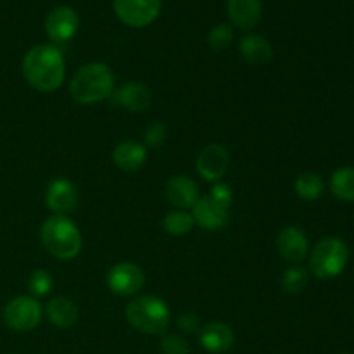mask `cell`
<instances>
[{"label":"cell","instance_id":"cell-17","mask_svg":"<svg viewBox=\"0 0 354 354\" xmlns=\"http://www.w3.org/2000/svg\"><path fill=\"white\" fill-rule=\"evenodd\" d=\"M235 335L230 325L223 322H209L199 330V342L207 353H227L234 346Z\"/></svg>","mask_w":354,"mask_h":354},{"label":"cell","instance_id":"cell-11","mask_svg":"<svg viewBox=\"0 0 354 354\" xmlns=\"http://www.w3.org/2000/svg\"><path fill=\"white\" fill-rule=\"evenodd\" d=\"M230 165V152L220 144H211L197 156V173L206 182H220Z\"/></svg>","mask_w":354,"mask_h":354},{"label":"cell","instance_id":"cell-13","mask_svg":"<svg viewBox=\"0 0 354 354\" xmlns=\"http://www.w3.org/2000/svg\"><path fill=\"white\" fill-rule=\"evenodd\" d=\"M277 251L286 261L301 263L310 251V241L301 228L286 227L277 235Z\"/></svg>","mask_w":354,"mask_h":354},{"label":"cell","instance_id":"cell-9","mask_svg":"<svg viewBox=\"0 0 354 354\" xmlns=\"http://www.w3.org/2000/svg\"><path fill=\"white\" fill-rule=\"evenodd\" d=\"M80 28V16L73 7L59 6L45 17V31L52 45L66 44L76 35Z\"/></svg>","mask_w":354,"mask_h":354},{"label":"cell","instance_id":"cell-21","mask_svg":"<svg viewBox=\"0 0 354 354\" xmlns=\"http://www.w3.org/2000/svg\"><path fill=\"white\" fill-rule=\"evenodd\" d=\"M330 190L334 197L344 203H354V168L344 166L332 173Z\"/></svg>","mask_w":354,"mask_h":354},{"label":"cell","instance_id":"cell-18","mask_svg":"<svg viewBox=\"0 0 354 354\" xmlns=\"http://www.w3.org/2000/svg\"><path fill=\"white\" fill-rule=\"evenodd\" d=\"M113 161L123 171H138L147 161V149L135 140H123L114 147Z\"/></svg>","mask_w":354,"mask_h":354},{"label":"cell","instance_id":"cell-2","mask_svg":"<svg viewBox=\"0 0 354 354\" xmlns=\"http://www.w3.org/2000/svg\"><path fill=\"white\" fill-rule=\"evenodd\" d=\"M116 86L113 69L104 62H86L73 76L69 83V93L83 106L102 102L111 99Z\"/></svg>","mask_w":354,"mask_h":354},{"label":"cell","instance_id":"cell-12","mask_svg":"<svg viewBox=\"0 0 354 354\" xmlns=\"http://www.w3.org/2000/svg\"><path fill=\"white\" fill-rule=\"evenodd\" d=\"M114 106L121 107L130 113H142V111L149 109L152 100L151 88L140 82H128L123 83L120 88H114L113 95Z\"/></svg>","mask_w":354,"mask_h":354},{"label":"cell","instance_id":"cell-25","mask_svg":"<svg viewBox=\"0 0 354 354\" xmlns=\"http://www.w3.org/2000/svg\"><path fill=\"white\" fill-rule=\"evenodd\" d=\"M234 40V30H232L230 24L221 23L216 26L211 28V31L207 33V44L211 45V48L214 50H225L228 45Z\"/></svg>","mask_w":354,"mask_h":354},{"label":"cell","instance_id":"cell-5","mask_svg":"<svg viewBox=\"0 0 354 354\" xmlns=\"http://www.w3.org/2000/svg\"><path fill=\"white\" fill-rule=\"evenodd\" d=\"M349 261V249L337 237L322 239L310 252V270L317 279H335L344 272Z\"/></svg>","mask_w":354,"mask_h":354},{"label":"cell","instance_id":"cell-3","mask_svg":"<svg viewBox=\"0 0 354 354\" xmlns=\"http://www.w3.org/2000/svg\"><path fill=\"white\" fill-rule=\"evenodd\" d=\"M40 239L48 254L57 259H73L80 254L83 245L80 228L73 220L62 214L47 218L40 228Z\"/></svg>","mask_w":354,"mask_h":354},{"label":"cell","instance_id":"cell-28","mask_svg":"<svg viewBox=\"0 0 354 354\" xmlns=\"http://www.w3.org/2000/svg\"><path fill=\"white\" fill-rule=\"evenodd\" d=\"M161 351L162 354H189L190 348L187 341L180 335L169 334L161 339Z\"/></svg>","mask_w":354,"mask_h":354},{"label":"cell","instance_id":"cell-15","mask_svg":"<svg viewBox=\"0 0 354 354\" xmlns=\"http://www.w3.org/2000/svg\"><path fill=\"white\" fill-rule=\"evenodd\" d=\"M228 213H230L228 207L221 206L220 203L211 199L209 196L201 197L196 206L192 207V218L196 225L209 232L223 228L228 221Z\"/></svg>","mask_w":354,"mask_h":354},{"label":"cell","instance_id":"cell-23","mask_svg":"<svg viewBox=\"0 0 354 354\" xmlns=\"http://www.w3.org/2000/svg\"><path fill=\"white\" fill-rule=\"evenodd\" d=\"M196 221H194L192 213H187L183 209H173L162 220V227L168 232L169 235H175V237H183V235L190 234V230L194 228Z\"/></svg>","mask_w":354,"mask_h":354},{"label":"cell","instance_id":"cell-30","mask_svg":"<svg viewBox=\"0 0 354 354\" xmlns=\"http://www.w3.org/2000/svg\"><path fill=\"white\" fill-rule=\"evenodd\" d=\"M178 327L185 334H197L201 330V320L196 313H182L178 317Z\"/></svg>","mask_w":354,"mask_h":354},{"label":"cell","instance_id":"cell-26","mask_svg":"<svg viewBox=\"0 0 354 354\" xmlns=\"http://www.w3.org/2000/svg\"><path fill=\"white\" fill-rule=\"evenodd\" d=\"M52 283L54 282H52V277L47 270H35L28 279V289L33 296L41 297L50 292Z\"/></svg>","mask_w":354,"mask_h":354},{"label":"cell","instance_id":"cell-16","mask_svg":"<svg viewBox=\"0 0 354 354\" xmlns=\"http://www.w3.org/2000/svg\"><path fill=\"white\" fill-rule=\"evenodd\" d=\"M228 19L239 30H252L261 23L263 2L261 0H228Z\"/></svg>","mask_w":354,"mask_h":354},{"label":"cell","instance_id":"cell-1","mask_svg":"<svg viewBox=\"0 0 354 354\" xmlns=\"http://www.w3.org/2000/svg\"><path fill=\"white\" fill-rule=\"evenodd\" d=\"M23 75L38 92H55L66 76V64L57 45L40 44L26 52L23 59Z\"/></svg>","mask_w":354,"mask_h":354},{"label":"cell","instance_id":"cell-20","mask_svg":"<svg viewBox=\"0 0 354 354\" xmlns=\"http://www.w3.org/2000/svg\"><path fill=\"white\" fill-rule=\"evenodd\" d=\"M45 317L54 327L57 328H71L78 322L80 311L76 304L68 297H52L45 306Z\"/></svg>","mask_w":354,"mask_h":354},{"label":"cell","instance_id":"cell-22","mask_svg":"<svg viewBox=\"0 0 354 354\" xmlns=\"http://www.w3.org/2000/svg\"><path fill=\"white\" fill-rule=\"evenodd\" d=\"M296 194L304 201H317L324 196L325 183L318 173L306 171L303 175L297 176L296 183H294Z\"/></svg>","mask_w":354,"mask_h":354},{"label":"cell","instance_id":"cell-7","mask_svg":"<svg viewBox=\"0 0 354 354\" xmlns=\"http://www.w3.org/2000/svg\"><path fill=\"white\" fill-rule=\"evenodd\" d=\"M161 0H114L118 19L130 28H145L161 14Z\"/></svg>","mask_w":354,"mask_h":354},{"label":"cell","instance_id":"cell-8","mask_svg":"<svg viewBox=\"0 0 354 354\" xmlns=\"http://www.w3.org/2000/svg\"><path fill=\"white\" fill-rule=\"evenodd\" d=\"M107 287L113 294L123 297L135 296L145 286V275L140 266L130 261H121L107 272Z\"/></svg>","mask_w":354,"mask_h":354},{"label":"cell","instance_id":"cell-29","mask_svg":"<svg viewBox=\"0 0 354 354\" xmlns=\"http://www.w3.org/2000/svg\"><path fill=\"white\" fill-rule=\"evenodd\" d=\"M207 196H209L211 199L216 201V203H220L221 206L228 207V209H230L232 203H234V192H232L230 185L223 182L214 183L213 189H211V192L207 194Z\"/></svg>","mask_w":354,"mask_h":354},{"label":"cell","instance_id":"cell-4","mask_svg":"<svg viewBox=\"0 0 354 354\" xmlns=\"http://www.w3.org/2000/svg\"><path fill=\"white\" fill-rule=\"evenodd\" d=\"M127 320L135 330L149 335H161L168 328L171 311L165 299L158 296H140L130 301L124 310Z\"/></svg>","mask_w":354,"mask_h":354},{"label":"cell","instance_id":"cell-24","mask_svg":"<svg viewBox=\"0 0 354 354\" xmlns=\"http://www.w3.org/2000/svg\"><path fill=\"white\" fill-rule=\"evenodd\" d=\"M308 286V272L301 266H290L282 275V287L287 294H299Z\"/></svg>","mask_w":354,"mask_h":354},{"label":"cell","instance_id":"cell-6","mask_svg":"<svg viewBox=\"0 0 354 354\" xmlns=\"http://www.w3.org/2000/svg\"><path fill=\"white\" fill-rule=\"evenodd\" d=\"M44 317V308L35 297L19 296L10 301L3 310V320L16 332H30L38 327Z\"/></svg>","mask_w":354,"mask_h":354},{"label":"cell","instance_id":"cell-27","mask_svg":"<svg viewBox=\"0 0 354 354\" xmlns=\"http://www.w3.org/2000/svg\"><path fill=\"white\" fill-rule=\"evenodd\" d=\"M166 133H168V128L162 123H159V121H154V123L149 124L144 131L145 149H156L165 144Z\"/></svg>","mask_w":354,"mask_h":354},{"label":"cell","instance_id":"cell-10","mask_svg":"<svg viewBox=\"0 0 354 354\" xmlns=\"http://www.w3.org/2000/svg\"><path fill=\"white\" fill-rule=\"evenodd\" d=\"M78 201V189H76L71 180L64 178V176H57V178L48 182L47 192H45V203H47V207L52 213L68 216L69 213L76 209Z\"/></svg>","mask_w":354,"mask_h":354},{"label":"cell","instance_id":"cell-14","mask_svg":"<svg viewBox=\"0 0 354 354\" xmlns=\"http://www.w3.org/2000/svg\"><path fill=\"white\" fill-rule=\"evenodd\" d=\"M165 194L168 197L169 203L176 207V209H192L196 206L197 201L201 199L199 187L192 178L185 175H175L166 182Z\"/></svg>","mask_w":354,"mask_h":354},{"label":"cell","instance_id":"cell-19","mask_svg":"<svg viewBox=\"0 0 354 354\" xmlns=\"http://www.w3.org/2000/svg\"><path fill=\"white\" fill-rule=\"evenodd\" d=\"M241 57L251 66H265L273 59V48L261 35H245L239 44Z\"/></svg>","mask_w":354,"mask_h":354}]
</instances>
